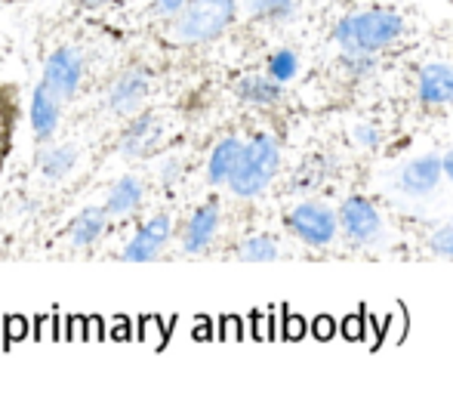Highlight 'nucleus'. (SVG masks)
<instances>
[{"label":"nucleus","instance_id":"1","mask_svg":"<svg viewBox=\"0 0 453 395\" xmlns=\"http://www.w3.org/2000/svg\"><path fill=\"white\" fill-rule=\"evenodd\" d=\"M404 35V19L395 10L376 6V10H361L352 16L340 19L334 28V37L346 53H370L392 47Z\"/></svg>","mask_w":453,"mask_h":395},{"label":"nucleus","instance_id":"2","mask_svg":"<svg viewBox=\"0 0 453 395\" xmlns=\"http://www.w3.org/2000/svg\"><path fill=\"white\" fill-rule=\"evenodd\" d=\"M280 167V145L269 133H257L250 143H244L241 158L228 176V189L238 198H257L272 186L274 174Z\"/></svg>","mask_w":453,"mask_h":395},{"label":"nucleus","instance_id":"3","mask_svg":"<svg viewBox=\"0 0 453 395\" xmlns=\"http://www.w3.org/2000/svg\"><path fill=\"white\" fill-rule=\"evenodd\" d=\"M238 16V0H185L173 16V41L207 43L216 41Z\"/></svg>","mask_w":453,"mask_h":395},{"label":"nucleus","instance_id":"4","mask_svg":"<svg viewBox=\"0 0 453 395\" xmlns=\"http://www.w3.org/2000/svg\"><path fill=\"white\" fill-rule=\"evenodd\" d=\"M284 226L296 235L303 244L309 247H327L330 241L336 238V228H340V220L336 213L327 207V204L318 201H303L287 213Z\"/></svg>","mask_w":453,"mask_h":395},{"label":"nucleus","instance_id":"5","mask_svg":"<svg viewBox=\"0 0 453 395\" xmlns=\"http://www.w3.org/2000/svg\"><path fill=\"white\" fill-rule=\"evenodd\" d=\"M43 84L56 90L62 99H72L84 81V53L78 47H59L43 62Z\"/></svg>","mask_w":453,"mask_h":395},{"label":"nucleus","instance_id":"6","mask_svg":"<svg viewBox=\"0 0 453 395\" xmlns=\"http://www.w3.org/2000/svg\"><path fill=\"white\" fill-rule=\"evenodd\" d=\"M170 235H173V216L155 213L151 220H145L142 226L136 228V235L127 241L120 257L130 259V263H149V259H155L157 253L167 247Z\"/></svg>","mask_w":453,"mask_h":395},{"label":"nucleus","instance_id":"7","mask_svg":"<svg viewBox=\"0 0 453 395\" xmlns=\"http://www.w3.org/2000/svg\"><path fill=\"white\" fill-rule=\"evenodd\" d=\"M336 220H340V228L346 232V238L355 241V244H370V241H376L382 232L380 210H376L373 204L361 195L346 198Z\"/></svg>","mask_w":453,"mask_h":395},{"label":"nucleus","instance_id":"8","mask_svg":"<svg viewBox=\"0 0 453 395\" xmlns=\"http://www.w3.org/2000/svg\"><path fill=\"white\" fill-rule=\"evenodd\" d=\"M151 90V78L145 68H127L124 74H118V81L108 90V108L120 118H133L142 112L145 99Z\"/></svg>","mask_w":453,"mask_h":395},{"label":"nucleus","instance_id":"9","mask_svg":"<svg viewBox=\"0 0 453 395\" xmlns=\"http://www.w3.org/2000/svg\"><path fill=\"white\" fill-rule=\"evenodd\" d=\"M62 105H65V99H62L56 90H50L43 81L35 87V90H31L28 120H31V130H35V136L41 139V143L53 139V133L59 130Z\"/></svg>","mask_w":453,"mask_h":395},{"label":"nucleus","instance_id":"10","mask_svg":"<svg viewBox=\"0 0 453 395\" xmlns=\"http://www.w3.org/2000/svg\"><path fill=\"white\" fill-rule=\"evenodd\" d=\"M219 222H222V210L219 201H207L188 216L185 222V232H182V251L185 253H201L213 244L216 232H219Z\"/></svg>","mask_w":453,"mask_h":395},{"label":"nucleus","instance_id":"11","mask_svg":"<svg viewBox=\"0 0 453 395\" xmlns=\"http://www.w3.org/2000/svg\"><path fill=\"white\" fill-rule=\"evenodd\" d=\"M157 139H161V124H157V118L149 112H139V114H133L127 130L120 133L118 151L124 158H145L157 145Z\"/></svg>","mask_w":453,"mask_h":395},{"label":"nucleus","instance_id":"12","mask_svg":"<svg viewBox=\"0 0 453 395\" xmlns=\"http://www.w3.org/2000/svg\"><path fill=\"white\" fill-rule=\"evenodd\" d=\"M419 102L426 105H450L453 102V66L429 62L419 68Z\"/></svg>","mask_w":453,"mask_h":395},{"label":"nucleus","instance_id":"13","mask_svg":"<svg viewBox=\"0 0 453 395\" xmlns=\"http://www.w3.org/2000/svg\"><path fill=\"white\" fill-rule=\"evenodd\" d=\"M398 182L407 195H429L432 189L441 182V158L438 155L413 158V161L401 170Z\"/></svg>","mask_w":453,"mask_h":395},{"label":"nucleus","instance_id":"14","mask_svg":"<svg viewBox=\"0 0 453 395\" xmlns=\"http://www.w3.org/2000/svg\"><path fill=\"white\" fill-rule=\"evenodd\" d=\"M145 201V186L139 176H120L105 195V210L108 216H130L142 207Z\"/></svg>","mask_w":453,"mask_h":395},{"label":"nucleus","instance_id":"15","mask_svg":"<svg viewBox=\"0 0 453 395\" xmlns=\"http://www.w3.org/2000/svg\"><path fill=\"white\" fill-rule=\"evenodd\" d=\"M241 149H244V139H238V136H226L213 145V151H210V158H207L210 186H222V182L232 176L234 164H238V158H241Z\"/></svg>","mask_w":453,"mask_h":395},{"label":"nucleus","instance_id":"16","mask_svg":"<svg viewBox=\"0 0 453 395\" xmlns=\"http://www.w3.org/2000/svg\"><path fill=\"white\" fill-rule=\"evenodd\" d=\"M108 228V210L105 207H84L68 226V238L74 247H93Z\"/></svg>","mask_w":453,"mask_h":395},{"label":"nucleus","instance_id":"17","mask_svg":"<svg viewBox=\"0 0 453 395\" xmlns=\"http://www.w3.org/2000/svg\"><path fill=\"white\" fill-rule=\"evenodd\" d=\"M81 158V149L74 143H65V145H53V149H43L41 151V174L47 176L50 182H59L65 180L68 174L74 170Z\"/></svg>","mask_w":453,"mask_h":395},{"label":"nucleus","instance_id":"18","mask_svg":"<svg viewBox=\"0 0 453 395\" xmlns=\"http://www.w3.org/2000/svg\"><path fill=\"white\" fill-rule=\"evenodd\" d=\"M238 99L247 105H274L280 102V84L269 74H247L238 81Z\"/></svg>","mask_w":453,"mask_h":395},{"label":"nucleus","instance_id":"19","mask_svg":"<svg viewBox=\"0 0 453 395\" xmlns=\"http://www.w3.org/2000/svg\"><path fill=\"white\" fill-rule=\"evenodd\" d=\"M278 241L272 235H250L238 244V257L244 263H272V259H278Z\"/></svg>","mask_w":453,"mask_h":395},{"label":"nucleus","instance_id":"20","mask_svg":"<svg viewBox=\"0 0 453 395\" xmlns=\"http://www.w3.org/2000/svg\"><path fill=\"white\" fill-rule=\"evenodd\" d=\"M244 10L263 22H287L296 12V0H244Z\"/></svg>","mask_w":453,"mask_h":395},{"label":"nucleus","instance_id":"21","mask_svg":"<svg viewBox=\"0 0 453 395\" xmlns=\"http://www.w3.org/2000/svg\"><path fill=\"white\" fill-rule=\"evenodd\" d=\"M299 72V56L293 53V50H274V53L269 56V78L278 81L280 87L287 84V81H293Z\"/></svg>","mask_w":453,"mask_h":395},{"label":"nucleus","instance_id":"22","mask_svg":"<svg viewBox=\"0 0 453 395\" xmlns=\"http://www.w3.org/2000/svg\"><path fill=\"white\" fill-rule=\"evenodd\" d=\"M429 247H432V253H438V257L453 259V226L438 228V232L429 238Z\"/></svg>","mask_w":453,"mask_h":395},{"label":"nucleus","instance_id":"23","mask_svg":"<svg viewBox=\"0 0 453 395\" xmlns=\"http://www.w3.org/2000/svg\"><path fill=\"white\" fill-rule=\"evenodd\" d=\"M352 136H355V143H358L361 149H376V143H380V133H376L373 124H358L352 130Z\"/></svg>","mask_w":453,"mask_h":395},{"label":"nucleus","instance_id":"24","mask_svg":"<svg viewBox=\"0 0 453 395\" xmlns=\"http://www.w3.org/2000/svg\"><path fill=\"white\" fill-rule=\"evenodd\" d=\"M311 334H315L318 340L327 343L330 337L336 334V318H330V315H318L315 321H311Z\"/></svg>","mask_w":453,"mask_h":395},{"label":"nucleus","instance_id":"25","mask_svg":"<svg viewBox=\"0 0 453 395\" xmlns=\"http://www.w3.org/2000/svg\"><path fill=\"white\" fill-rule=\"evenodd\" d=\"M185 0H151V10H155V16H164V19H173L176 12L182 10Z\"/></svg>","mask_w":453,"mask_h":395},{"label":"nucleus","instance_id":"26","mask_svg":"<svg viewBox=\"0 0 453 395\" xmlns=\"http://www.w3.org/2000/svg\"><path fill=\"white\" fill-rule=\"evenodd\" d=\"M305 318H299V315H287V321H284V337L287 340H299V337H305Z\"/></svg>","mask_w":453,"mask_h":395},{"label":"nucleus","instance_id":"27","mask_svg":"<svg viewBox=\"0 0 453 395\" xmlns=\"http://www.w3.org/2000/svg\"><path fill=\"white\" fill-rule=\"evenodd\" d=\"M342 334L349 337V340H358V337L364 334V321L358 315H349V318H342Z\"/></svg>","mask_w":453,"mask_h":395},{"label":"nucleus","instance_id":"28","mask_svg":"<svg viewBox=\"0 0 453 395\" xmlns=\"http://www.w3.org/2000/svg\"><path fill=\"white\" fill-rule=\"evenodd\" d=\"M164 182H173V180H180V164L176 161H170L167 167H164V176H161Z\"/></svg>","mask_w":453,"mask_h":395},{"label":"nucleus","instance_id":"29","mask_svg":"<svg viewBox=\"0 0 453 395\" xmlns=\"http://www.w3.org/2000/svg\"><path fill=\"white\" fill-rule=\"evenodd\" d=\"M441 176L453 180V151H448V155L441 158Z\"/></svg>","mask_w":453,"mask_h":395},{"label":"nucleus","instance_id":"30","mask_svg":"<svg viewBox=\"0 0 453 395\" xmlns=\"http://www.w3.org/2000/svg\"><path fill=\"white\" fill-rule=\"evenodd\" d=\"M78 4H84V6H90V10H96V6H105L108 0H78Z\"/></svg>","mask_w":453,"mask_h":395}]
</instances>
